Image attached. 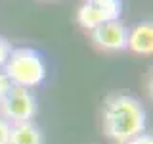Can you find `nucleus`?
<instances>
[{
    "label": "nucleus",
    "instance_id": "1",
    "mask_svg": "<svg viewBox=\"0 0 153 144\" xmlns=\"http://www.w3.org/2000/svg\"><path fill=\"white\" fill-rule=\"evenodd\" d=\"M103 133L109 140L124 144L130 138L146 133L147 113L143 104L134 96L115 94L103 106Z\"/></svg>",
    "mask_w": 153,
    "mask_h": 144
},
{
    "label": "nucleus",
    "instance_id": "2",
    "mask_svg": "<svg viewBox=\"0 0 153 144\" xmlns=\"http://www.w3.org/2000/svg\"><path fill=\"white\" fill-rule=\"evenodd\" d=\"M2 71L13 86H23V88H35L46 79V65L40 52L27 46L12 48V54Z\"/></svg>",
    "mask_w": 153,
    "mask_h": 144
},
{
    "label": "nucleus",
    "instance_id": "3",
    "mask_svg": "<svg viewBox=\"0 0 153 144\" xmlns=\"http://www.w3.org/2000/svg\"><path fill=\"white\" fill-rule=\"evenodd\" d=\"M36 113V98L31 92V88L13 86L0 102V117L8 123H23L31 121Z\"/></svg>",
    "mask_w": 153,
    "mask_h": 144
},
{
    "label": "nucleus",
    "instance_id": "4",
    "mask_svg": "<svg viewBox=\"0 0 153 144\" xmlns=\"http://www.w3.org/2000/svg\"><path fill=\"white\" fill-rule=\"evenodd\" d=\"M126 38H128V29L123 21L113 19V21L102 23L96 29H92V40L94 44L102 50L107 52H121L126 48Z\"/></svg>",
    "mask_w": 153,
    "mask_h": 144
},
{
    "label": "nucleus",
    "instance_id": "5",
    "mask_svg": "<svg viewBox=\"0 0 153 144\" xmlns=\"http://www.w3.org/2000/svg\"><path fill=\"white\" fill-rule=\"evenodd\" d=\"M121 10H123L121 0H113V2H109V4H103V6L84 2L82 6L79 8V12H76V19H79V23L82 27L92 31V29H96L98 25H102V23L119 19Z\"/></svg>",
    "mask_w": 153,
    "mask_h": 144
},
{
    "label": "nucleus",
    "instance_id": "6",
    "mask_svg": "<svg viewBox=\"0 0 153 144\" xmlns=\"http://www.w3.org/2000/svg\"><path fill=\"white\" fill-rule=\"evenodd\" d=\"M126 48H130L134 54H140V56L151 54L153 52V25L149 21H142L128 31Z\"/></svg>",
    "mask_w": 153,
    "mask_h": 144
},
{
    "label": "nucleus",
    "instance_id": "7",
    "mask_svg": "<svg viewBox=\"0 0 153 144\" xmlns=\"http://www.w3.org/2000/svg\"><path fill=\"white\" fill-rule=\"evenodd\" d=\"M8 144H44L42 133L33 121L13 123L10 129V140Z\"/></svg>",
    "mask_w": 153,
    "mask_h": 144
},
{
    "label": "nucleus",
    "instance_id": "8",
    "mask_svg": "<svg viewBox=\"0 0 153 144\" xmlns=\"http://www.w3.org/2000/svg\"><path fill=\"white\" fill-rule=\"evenodd\" d=\"M10 54H12V44H10L4 37H0V69L6 65Z\"/></svg>",
    "mask_w": 153,
    "mask_h": 144
},
{
    "label": "nucleus",
    "instance_id": "9",
    "mask_svg": "<svg viewBox=\"0 0 153 144\" xmlns=\"http://www.w3.org/2000/svg\"><path fill=\"white\" fill-rule=\"evenodd\" d=\"M10 129H12V123H8L6 119L0 117V144H8V140H10Z\"/></svg>",
    "mask_w": 153,
    "mask_h": 144
},
{
    "label": "nucleus",
    "instance_id": "10",
    "mask_svg": "<svg viewBox=\"0 0 153 144\" xmlns=\"http://www.w3.org/2000/svg\"><path fill=\"white\" fill-rule=\"evenodd\" d=\"M10 88H12V83H10V79L6 77V73L0 69V102H2L4 96L10 92Z\"/></svg>",
    "mask_w": 153,
    "mask_h": 144
},
{
    "label": "nucleus",
    "instance_id": "11",
    "mask_svg": "<svg viewBox=\"0 0 153 144\" xmlns=\"http://www.w3.org/2000/svg\"><path fill=\"white\" fill-rule=\"evenodd\" d=\"M124 144H153V136L147 134V133H143V134H138V136L130 138V140L124 142Z\"/></svg>",
    "mask_w": 153,
    "mask_h": 144
},
{
    "label": "nucleus",
    "instance_id": "12",
    "mask_svg": "<svg viewBox=\"0 0 153 144\" xmlns=\"http://www.w3.org/2000/svg\"><path fill=\"white\" fill-rule=\"evenodd\" d=\"M88 4H98V6H103V4H109L113 2V0H86Z\"/></svg>",
    "mask_w": 153,
    "mask_h": 144
}]
</instances>
